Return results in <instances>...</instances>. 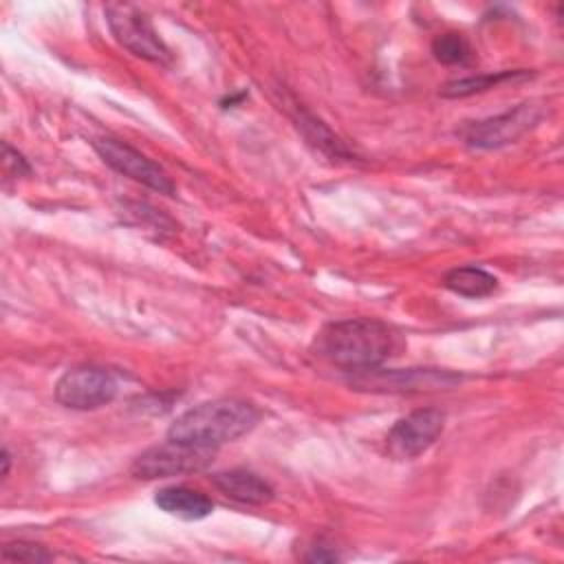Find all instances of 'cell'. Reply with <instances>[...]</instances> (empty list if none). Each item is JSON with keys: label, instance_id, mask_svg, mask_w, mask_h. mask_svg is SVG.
I'll return each mask as SVG.
<instances>
[{"label": "cell", "instance_id": "cell-15", "mask_svg": "<svg viewBox=\"0 0 564 564\" xmlns=\"http://www.w3.org/2000/svg\"><path fill=\"white\" fill-rule=\"evenodd\" d=\"M297 126L304 130V134H306V139L315 145V148H319L322 152H328V154H333V156H350V152L344 148V143L319 121V119H315V117H311V115H302L300 119H297Z\"/></svg>", "mask_w": 564, "mask_h": 564}, {"label": "cell", "instance_id": "cell-17", "mask_svg": "<svg viewBox=\"0 0 564 564\" xmlns=\"http://www.w3.org/2000/svg\"><path fill=\"white\" fill-rule=\"evenodd\" d=\"M2 150H4L2 161H4V170H7V172H11V174H15V176H22V174H29V172H31L29 163L24 161V156H22L20 152H15L9 143H4Z\"/></svg>", "mask_w": 564, "mask_h": 564}, {"label": "cell", "instance_id": "cell-8", "mask_svg": "<svg viewBox=\"0 0 564 564\" xmlns=\"http://www.w3.org/2000/svg\"><path fill=\"white\" fill-rule=\"evenodd\" d=\"M443 432V414L438 410H416L399 419L386 436L388 452L399 460L423 454Z\"/></svg>", "mask_w": 564, "mask_h": 564}, {"label": "cell", "instance_id": "cell-14", "mask_svg": "<svg viewBox=\"0 0 564 564\" xmlns=\"http://www.w3.org/2000/svg\"><path fill=\"white\" fill-rule=\"evenodd\" d=\"M432 53L443 64H469L474 59V48L469 40L463 33L447 31L443 35H436L432 42Z\"/></svg>", "mask_w": 564, "mask_h": 564}, {"label": "cell", "instance_id": "cell-6", "mask_svg": "<svg viewBox=\"0 0 564 564\" xmlns=\"http://www.w3.org/2000/svg\"><path fill=\"white\" fill-rule=\"evenodd\" d=\"M115 394H117L115 377L108 370L95 368V366H79V368L66 370L55 386L57 403L70 410H97L110 403Z\"/></svg>", "mask_w": 564, "mask_h": 564}, {"label": "cell", "instance_id": "cell-9", "mask_svg": "<svg viewBox=\"0 0 564 564\" xmlns=\"http://www.w3.org/2000/svg\"><path fill=\"white\" fill-rule=\"evenodd\" d=\"M458 381L456 375L438 372V370H366L355 379V386H364L368 390H430L438 386H452Z\"/></svg>", "mask_w": 564, "mask_h": 564}, {"label": "cell", "instance_id": "cell-7", "mask_svg": "<svg viewBox=\"0 0 564 564\" xmlns=\"http://www.w3.org/2000/svg\"><path fill=\"white\" fill-rule=\"evenodd\" d=\"M540 119H542V110L538 106L522 104L502 115L469 123L467 128H463L460 134L467 145L491 150V148H502L507 143H513L527 130H531Z\"/></svg>", "mask_w": 564, "mask_h": 564}, {"label": "cell", "instance_id": "cell-4", "mask_svg": "<svg viewBox=\"0 0 564 564\" xmlns=\"http://www.w3.org/2000/svg\"><path fill=\"white\" fill-rule=\"evenodd\" d=\"M214 452L216 447L167 438L165 443L141 452L132 463V474L137 478L154 480V478H170L178 474L200 471L212 463Z\"/></svg>", "mask_w": 564, "mask_h": 564}, {"label": "cell", "instance_id": "cell-16", "mask_svg": "<svg viewBox=\"0 0 564 564\" xmlns=\"http://www.w3.org/2000/svg\"><path fill=\"white\" fill-rule=\"evenodd\" d=\"M48 557L51 553H46L42 546L26 544V542H13L2 549L4 562H44Z\"/></svg>", "mask_w": 564, "mask_h": 564}, {"label": "cell", "instance_id": "cell-1", "mask_svg": "<svg viewBox=\"0 0 564 564\" xmlns=\"http://www.w3.org/2000/svg\"><path fill=\"white\" fill-rule=\"evenodd\" d=\"M397 348V335L379 319L350 317L328 324L317 337V352L337 368L366 372L381 366Z\"/></svg>", "mask_w": 564, "mask_h": 564}, {"label": "cell", "instance_id": "cell-2", "mask_svg": "<svg viewBox=\"0 0 564 564\" xmlns=\"http://www.w3.org/2000/svg\"><path fill=\"white\" fill-rule=\"evenodd\" d=\"M260 414L242 399H214L183 412L167 430V438L218 447L253 430Z\"/></svg>", "mask_w": 564, "mask_h": 564}, {"label": "cell", "instance_id": "cell-18", "mask_svg": "<svg viewBox=\"0 0 564 564\" xmlns=\"http://www.w3.org/2000/svg\"><path fill=\"white\" fill-rule=\"evenodd\" d=\"M9 465H11V456H9V452L4 449V452H2V476H9Z\"/></svg>", "mask_w": 564, "mask_h": 564}, {"label": "cell", "instance_id": "cell-13", "mask_svg": "<svg viewBox=\"0 0 564 564\" xmlns=\"http://www.w3.org/2000/svg\"><path fill=\"white\" fill-rule=\"evenodd\" d=\"M529 73L527 70H500L494 75H478V77H465V79H456L443 86L441 95L443 97H467L474 93H482L489 90L502 82H513V79H527Z\"/></svg>", "mask_w": 564, "mask_h": 564}, {"label": "cell", "instance_id": "cell-10", "mask_svg": "<svg viewBox=\"0 0 564 564\" xmlns=\"http://www.w3.org/2000/svg\"><path fill=\"white\" fill-rule=\"evenodd\" d=\"M214 487L242 505H264L273 498V487L249 469H229L212 476Z\"/></svg>", "mask_w": 564, "mask_h": 564}, {"label": "cell", "instance_id": "cell-12", "mask_svg": "<svg viewBox=\"0 0 564 564\" xmlns=\"http://www.w3.org/2000/svg\"><path fill=\"white\" fill-rule=\"evenodd\" d=\"M443 284L465 297H485L496 291L498 280L480 267H456L445 273Z\"/></svg>", "mask_w": 564, "mask_h": 564}, {"label": "cell", "instance_id": "cell-11", "mask_svg": "<svg viewBox=\"0 0 564 564\" xmlns=\"http://www.w3.org/2000/svg\"><path fill=\"white\" fill-rule=\"evenodd\" d=\"M154 505L163 509L170 516H176L181 520H200L207 518L214 511L212 498L205 494L189 489V487H165L156 491Z\"/></svg>", "mask_w": 564, "mask_h": 564}, {"label": "cell", "instance_id": "cell-3", "mask_svg": "<svg viewBox=\"0 0 564 564\" xmlns=\"http://www.w3.org/2000/svg\"><path fill=\"white\" fill-rule=\"evenodd\" d=\"M106 20H108V26H110L115 40L123 48H128L132 55L143 57L154 64H163V66H167L172 62L170 48L163 44V40L154 31L152 22L139 7L128 4V2L108 4Z\"/></svg>", "mask_w": 564, "mask_h": 564}, {"label": "cell", "instance_id": "cell-5", "mask_svg": "<svg viewBox=\"0 0 564 564\" xmlns=\"http://www.w3.org/2000/svg\"><path fill=\"white\" fill-rule=\"evenodd\" d=\"M95 152L101 156V161L106 165H110L115 172L159 192V194H174V183L167 176V172L154 163L152 159H148L145 154H141L139 150L130 148L128 143L112 139V137H101L93 141Z\"/></svg>", "mask_w": 564, "mask_h": 564}]
</instances>
